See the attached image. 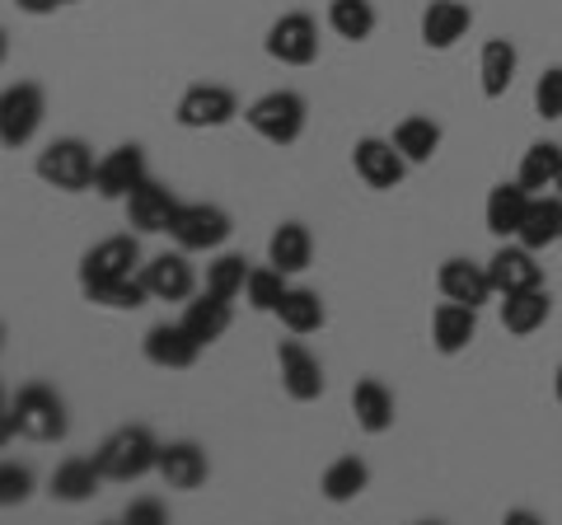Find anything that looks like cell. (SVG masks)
Masks as SVG:
<instances>
[{"instance_id":"6da1fadb","label":"cell","mask_w":562,"mask_h":525,"mask_svg":"<svg viewBox=\"0 0 562 525\" xmlns=\"http://www.w3.org/2000/svg\"><path fill=\"white\" fill-rule=\"evenodd\" d=\"M29 436V442H61L70 432L66 399L52 384H24L5 409V436Z\"/></svg>"},{"instance_id":"7a4b0ae2","label":"cell","mask_w":562,"mask_h":525,"mask_svg":"<svg viewBox=\"0 0 562 525\" xmlns=\"http://www.w3.org/2000/svg\"><path fill=\"white\" fill-rule=\"evenodd\" d=\"M94 460H99V469H103V479L109 483H136V479L155 474V465H160V442H155L150 427L127 423V427L103 436Z\"/></svg>"},{"instance_id":"3957f363","label":"cell","mask_w":562,"mask_h":525,"mask_svg":"<svg viewBox=\"0 0 562 525\" xmlns=\"http://www.w3.org/2000/svg\"><path fill=\"white\" fill-rule=\"evenodd\" d=\"M244 122L272 146H295L305 136V122H310V103L295 94V90H268L258 94L249 109H244Z\"/></svg>"},{"instance_id":"277c9868","label":"cell","mask_w":562,"mask_h":525,"mask_svg":"<svg viewBox=\"0 0 562 525\" xmlns=\"http://www.w3.org/2000/svg\"><path fill=\"white\" fill-rule=\"evenodd\" d=\"M38 179L57 192H85L94 188V174H99V160L94 150L80 142V136H57V142H47L43 155H38Z\"/></svg>"},{"instance_id":"5b68a950","label":"cell","mask_w":562,"mask_h":525,"mask_svg":"<svg viewBox=\"0 0 562 525\" xmlns=\"http://www.w3.org/2000/svg\"><path fill=\"white\" fill-rule=\"evenodd\" d=\"M43 118H47L43 85H33V80L5 85V94H0V142H5V150L29 146L33 136H38Z\"/></svg>"},{"instance_id":"8992f818","label":"cell","mask_w":562,"mask_h":525,"mask_svg":"<svg viewBox=\"0 0 562 525\" xmlns=\"http://www.w3.org/2000/svg\"><path fill=\"white\" fill-rule=\"evenodd\" d=\"M231 231H235V221H231L225 206H216V202H183L179 206V221H173L169 235H173L179 249L206 254V249H221V244L231 239Z\"/></svg>"},{"instance_id":"52a82bcc","label":"cell","mask_w":562,"mask_h":525,"mask_svg":"<svg viewBox=\"0 0 562 525\" xmlns=\"http://www.w3.org/2000/svg\"><path fill=\"white\" fill-rule=\"evenodd\" d=\"M136 262H140L136 235L99 239L94 249H85V258H80V291L90 295V291H99V287L117 282V277H136Z\"/></svg>"},{"instance_id":"ba28073f","label":"cell","mask_w":562,"mask_h":525,"mask_svg":"<svg viewBox=\"0 0 562 525\" xmlns=\"http://www.w3.org/2000/svg\"><path fill=\"white\" fill-rule=\"evenodd\" d=\"M173 118H179V127H188V132H216L239 118V99H235V90H225V85H188Z\"/></svg>"},{"instance_id":"9c48e42d","label":"cell","mask_w":562,"mask_h":525,"mask_svg":"<svg viewBox=\"0 0 562 525\" xmlns=\"http://www.w3.org/2000/svg\"><path fill=\"white\" fill-rule=\"evenodd\" d=\"M351 169H357V179L375 192H390L403 183V174L413 165L403 160V150L394 146V136H361L357 146H351Z\"/></svg>"},{"instance_id":"30bf717a","label":"cell","mask_w":562,"mask_h":525,"mask_svg":"<svg viewBox=\"0 0 562 525\" xmlns=\"http://www.w3.org/2000/svg\"><path fill=\"white\" fill-rule=\"evenodd\" d=\"M262 47H268V57L281 66H310L319 57V24H314L305 10H291L268 29Z\"/></svg>"},{"instance_id":"8fae6325","label":"cell","mask_w":562,"mask_h":525,"mask_svg":"<svg viewBox=\"0 0 562 525\" xmlns=\"http://www.w3.org/2000/svg\"><path fill=\"white\" fill-rule=\"evenodd\" d=\"M150 179V165H146V150L136 142L132 146H113L109 155L99 160V174H94V192L103 202H127L132 192Z\"/></svg>"},{"instance_id":"7c38bea8","label":"cell","mask_w":562,"mask_h":525,"mask_svg":"<svg viewBox=\"0 0 562 525\" xmlns=\"http://www.w3.org/2000/svg\"><path fill=\"white\" fill-rule=\"evenodd\" d=\"M127 225L136 235H169L173 231V221H179V198H173V188L160 183V179H146L127 202Z\"/></svg>"},{"instance_id":"4fadbf2b","label":"cell","mask_w":562,"mask_h":525,"mask_svg":"<svg viewBox=\"0 0 562 525\" xmlns=\"http://www.w3.org/2000/svg\"><path fill=\"white\" fill-rule=\"evenodd\" d=\"M277 366H281V390H286L295 404H314L324 394V366L310 353L305 343H277Z\"/></svg>"},{"instance_id":"5bb4252c","label":"cell","mask_w":562,"mask_h":525,"mask_svg":"<svg viewBox=\"0 0 562 525\" xmlns=\"http://www.w3.org/2000/svg\"><path fill=\"white\" fill-rule=\"evenodd\" d=\"M140 353H146L150 366H160V371H188V366H198L202 357V343L188 334V324H155L146 328V343H140Z\"/></svg>"},{"instance_id":"9a60e30c","label":"cell","mask_w":562,"mask_h":525,"mask_svg":"<svg viewBox=\"0 0 562 525\" xmlns=\"http://www.w3.org/2000/svg\"><path fill=\"white\" fill-rule=\"evenodd\" d=\"M436 287H441L446 301H460V305H487L497 287H492V272L487 262H469V258H446L441 272H436Z\"/></svg>"},{"instance_id":"2e32d148","label":"cell","mask_w":562,"mask_h":525,"mask_svg":"<svg viewBox=\"0 0 562 525\" xmlns=\"http://www.w3.org/2000/svg\"><path fill=\"white\" fill-rule=\"evenodd\" d=\"M487 272H492V287L497 295H516V291H530V287H543V268L535 262V249L530 244H502L497 254L487 258Z\"/></svg>"},{"instance_id":"e0dca14e","label":"cell","mask_w":562,"mask_h":525,"mask_svg":"<svg viewBox=\"0 0 562 525\" xmlns=\"http://www.w3.org/2000/svg\"><path fill=\"white\" fill-rule=\"evenodd\" d=\"M140 277H146L155 301H192V291H198V272H192V262H188V249L155 254Z\"/></svg>"},{"instance_id":"ac0fdd59","label":"cell","mask_w":562,"mask_h":525,"mask_svg":"<svg viewBox=\"0 0 562 525\" xmlns=\"http://www.w3.org/2000/svg\"><path fill=\"white\" fill-rule=\"evenodd\" d=\"M473 338H479V305H460V301L436 305V314H431V347L436 353L460 357Z\"/></svg>"},{"instance_id":"d6986e66","label":"cell","mask_w":562,"mask_h":525,"mask_svg":"<svg viewBox=\"0 0 562 525\" xmlns=\"http://www.w3.org/2000/svg\"><path fill=\"white\" fill-rule=\"evenodd\" d=\"M155 474H160L169 488H179V493H192V488H202L211 465H206V450L198 442H169L160 446V465H155Z\"/></svg>"},{"instance_id":"ffe728a7","label":"cell","mask_w":562,"mask_h":525,"mask_svg":"<svg viewBox=\"0 0 562 525\" xmlns=\"http://www.w3.org/2000/svg\"><path fill=\"white\" fill-rule=\"evenodd\" d=\"M469 24H473V10L464 0H431V5L422 10V43L431 52H446L464 38Z\"/></svg>"},{"instance_id":"44dd1931","label":"cell","mask_w":562,"mask_h":525,"mask_svg":"<svg viewBox=\"0 0 562 525\" xmlns=\"http://www.w3.org/2000/svg\"><path fill=\"white\" fill-rule=\"evenodd\" d=\"M530 198H535V192L525 188L520 179H516V183H497V188L487 192V202H483V221H487V231L497 235V239H516L525 212H530Z\"/></svg>"},{"instance_id":"7402d4cb","label":"cell","mask_w":562,"mask_h":525,"mask_svg":"<svg viewBox=\"0 0 562 525\" xmlns=\"http://www.w3.org/2000/svg\"><path fill=\"white\" fill-rule=\"evenodd\" d=\"M553 314V295L543 287H530V291H516V295H502V328L516 338H530L549 324Z\"/></svg>"},{"instance_id":"603a6c76","label":"cell","mask_w":562,"mask_h":525,"mask_svg":"<svg viewBox=\"0 0 562 525\" xmlns=\"http://www.w3.org/2000/svg\"><path fill=\"white\" fill-rule=\"evenodd\" d=\"M351 413H357V427L371 432V436H384L394 427V390L375 376L357 380V390H351Z\"/></svg>"},{"instance_id":"cb8c5ba5","label":"cell","mask_w":562,"mask_h":525,"mask_svg":"<svg viewBox=\"0 0 562 525\" xmlns=\"http://www.w3.org/2000/svg\"><path fill=\"white\" fill-rule=\"evenodd\" d=\"M183 324H188V334L198 338L202 347L221 343V338H225V328L235 324V301H225V295H216V291H202L198 301H188Z\"/></svg>"},{"instance_id":"d4e9b609","label":"cell","mask_w":562,"mask_h":525,"mask_svg":"<svg viewBox=\"0 0 562 525\" xmlns=\"http://www.w3.org/2000/svg\"><path fill=\"white\" fill-rule=\"evenodd\" d=\"M516 239L530 244L535 254L562 239V198H558V192H535V198H530V212H525L520 231H516Z\"/></svg>"},{"instance_id":"484cf974","label":"cell","mask_w":562,"mask_h":525,"mask_svg":"<svg viewBox=\"0 0 562 525\" xmlns=\"http://www.w3.org/2000/svg\"><path fill=\"white\" fill-rule=\"evenodd\" d=\"M268 262H277L281 272H305L310 262H314V235H310V225L305 221H281L272 239H268Z\"/></svg>"},{"instance_id":"4316f807","label":"cell","mask_w":562,"mask_h":525,"mask_svg":"<svg viewBox=\"0 0 562 525\" xmlns=\"http://www.w3.org/2000/svg\"><path fill=\"white\" fill-rule=\"evenodd\" d=\"M516 66H520V52L512 38H487L483 52H479V85L487 99H502L506 90H512L516 80Z\"/></svg>"},{"instance_id":"83f0119b","label":"cell","mask_w":562,"mask_h":525,"mask_svg":"<svg viewBox=\"0 0 562 525\" xmlns=\"http://www.w3.org/2000/svg\"><path fill=\"white\" fill-rule=\"evenodd\" d=\"M99 483H109L99 460H61L52 469V498L57 502H90L99 493Z\"/></svg>"},{"instance_id":"f1b7e54d","label":"cell","mask_w":562,"mask_h":525,"mask_svg":"<svg viewBox=\"0 0 562 525\" xmlns=\"http://www.w3.org/2000/svg\"><path fill=\"white\" fill-rule=\"evenodd\" d=\"M394 146L403 150L408 165H427L436 150H441V122H431L427 113H408L394 127Z\"/></svg>"},{"instance_id":"f546056e","label":"cell","mask_w":562,"mask_h":525,"mask_svg":"<svg viewBox=\"0 0 562 525\" xmlns=\"http://www.w3.org/2000/svg\"><path fill=\"white\" fill-rule=\"evenodd\" d=\"M277 320L291 328L295 338H305V334H319L324 320H328V310H324V295L314 291V287H291L286 291V301H281L277 310Z\"/></svg>"},{"instance_id":"4dcf8cb0","label":"cell","mask_w":562,"mask_h":525,"mask_svg":"<svg viewBox=\"0 0 562 525\" xmlns=\"http://www.w3.org/2000/svg\"><path fill=\"white\" fill-rule=\"evenodd\" d=\"M324 498L328 502H351V498H361L366 488H371V465L361 460V455H342V460H333L328 469H324Z\"/></svg>"},{"instance_id":"1f68e13d","label":"cell","mask_w":562,"mask_h":525,"mask_svg":"<svg viewBox=\"0 0 562 525\" xmlns=\"http://www.w3.org/2000/svg\"><path fill=\"white\" fill-rule=\"evenodd\" d=\"M558 174H562V146L558 142H535L530 150L520 155L516 179L530 188V192H549L558 183Z\"/></svg>"},{"instance_id":"d6a6232c","label":"cell","mask_w":562,"mask_h":525,"mask_svg":"<svg viewBox=\"0 0 562 525\" xmlns=\"http://www.w3.org/2000/svg\"><path fill=\"white\" fill-rule=\"evenodd\" d=\"M328 29L347 43H366L375 33V5L371 0H328Z\"/></svg>"},{"instance_id":"836d02e7","label":"cell","mask_w":562,"mask_h":525,"mask_svg":"<svg viewBox=\"0 0 562 525\" xmlns=\"http://www.w3.org/2000/svg\"><path fill=\"white\" fill-rule=\"evenodd\" d=\"M286 277L291 272H281L277 262H268V268H254L249 272V287H244V301H249L258 314H277L281 301H286V291H291Z\"/></svg>"},{"instance_id":"e575fe53","label":"cell","mask_w":562,"mask_h":525,"mask_svg":"<svg viewBox=\"0 0 562 525\" xmlns=\"http://www.w3.org/2000/svg\"><path fill=\"white\" fill-rule=\"evenodd\" d=\"M85 301H90V305H103V310H140L146 301H155V295H150V287H146V277L136 272V277H117V282L90 291Z\"/></svg>"},{"instance_id":"d590c367","label":"cell","mask_w":562,"mask_h":525,"mask_svg":"<svg viewBox=\"0 0 562 525\" xmlns=\"http://www.w3.org/2000/svg\"><path fill=\"white\" fill-rule=\"evenodd\" d=\"M249 262H244L239 254H221L216 262H206V291L225 295V301H235V295H244V287H249Z\"/></svg>"},{"instance_id":"8d00e7d4","label":"cell","mask_w":562,"mask_h":525,"mask_svg":"<svg viewBox=\"0 0 562 525\" xmlns=\"http://www.w3.org/2000/svg\"><path fill=\"white\" fill-rule=\"evenodd\" d=\"M535 109H539V118H549V122L562 118V66H549V71L535 80Z\"/></svg>"},{"instance_id":"74e56055","label":"cell","mask_w":562,"mask_h":525,"mask_svg":"<svg viewBox=\"0 0 562 525\" xmlns=\"http://www.w3.org/2000/svg\"><path fill=\"white\" fill-rule=\"evenodd\" d=\"M29 493H33V469H24V465L0 469V502L14 506V502H29Z\"/></svg>"},{"instance_id":"f35d334b","label":"cell","mask_w":562,"mask_h":525,"mask_svg":"<svg viewBox=\"0 0 562 525\" xmlns=\"http://www.w3.org/2000/svg\"><path fill=\"white\" fill-rule=\"evenodd\" d=\"M122 521H127V525H165L169 521V506L160 498H136V502H127Z\"/></svg>"},{"instance_id":"ab89813d","label":"cell","mask_w":562,"mask_h":525,"mask_svg":"<svg viewBox=\"0 0 562 525\" xmlns=\"http://www.w3.org/2000/svg\"><path fill=\"white\" fill-rule=\"evenodd\" d=\"M14 5H20L24 14H52V10L61 5V0H14Z\"/></svg>"},{"instance_id":"60d3db41","label":"cell","mask_w":562,"mask_h":525,"mask_svg":"<svg viewBox=\"0 0 562 525\" xmlns=\"http://www.w3.org/2000/svg\"><path fill=\"white\" fill-rule=\"evenodd\" d=\"M553 394H558V404H562V366L553 371Z\"/></svg>"},{"instance_id":"b9f144b4","label":"cell","mask_w":562,"mask_h":525,"mask_svg":"<svg viewBox=\"0 0 562 525\" xmlns=\"http://www.w3.org/2000/svg\"><path fill=\"white\" fill-rule=\"evenodd\" d=\"M553 192H558V198H562V174H558V183H553Z\"/></svg>"},{"instance_id":"7bdbcfd3","label":"cell","mask_w":562,"mask_h":525,"mask_svg":"<svg viewBox=\"0 0 562 525\" xmlns=\"http://www.w3.org/2000/svg\"><path fill=\"white\" fill-rule=\"evenodd\" d=\"M61 5H70V0H61Z\"/></svg>"}]
</instances>
